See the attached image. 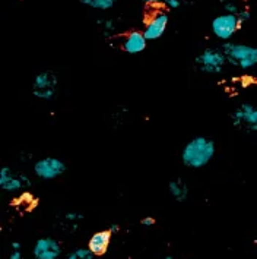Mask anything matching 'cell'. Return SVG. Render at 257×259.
Returning a JSON list of instances; mask_svg holds the SVG:
<instances>
[{"label":"cell","instance_id":"cell-1","mask_svg":"<svg viewBox=\"0 0 257 259\" xmlns=\"http://www.w3.org/2000/svg\"><path fill=\"white\" fill-rule=\"evenodd\" d=\"M217 145L208 137H194L183 147L181 161L189 168H202L215 157Z\"/></svg>","mask_w":257,"mask_h":259},{"label":"cell","instance_id":"cell-2","mask_svg":"<svg viewBox=\"0 0 257 259\" xmlns=\"http://www.w3.org/2000/svg\"><path fill=\"white\" fill-rule=\"evenodd\" d=\"M221 49L225 53L228 63L235 68L248 70L257 66V47L254 46L227 41L222 44Z\"/></svg>","mask_w":257,"mask_h":259},{"label":"cell","instance_id":"cell-3","mask_svg":"<svg viewBox=\"0 0 257 259\" xmlns=\"http://www.w3.org/2000/svg\"><path fill=\"white\" fill-rule=\"evenodd\" d=\"M194 63H196V68L203 73L219 75L225 69L228 60L225 57V53L222 52V49L209 47V49H204L202 53L196 57Z\"/></svg>","mask_w":257,"mask_h":259},{"label":"cell","instance_id":"cell-4","mask_svg":"<svg viewBox=\"0 0 257 259\" xmlns=\"http://www.w3.org/2000/svg\"><path fill=\"white\" fill-rule=\"evenodd\" d=\"M243 27L238 16L234 14H221L214 18L212 24H211V29H212V34L217 37L218 40L230 41L237 32L238 29Z\"/></svg>","mask_w":257,"mask_h":259},{"label":"cell","instance_id":"cell-5","mask_svg":"<svg viewBox=\"0 0 257 259\" xmlns=\"http://www.w3.org/2000/svg\"><path fill=\"white\" fill-rule=\"evenodd\" d=\"M57 76L53 72H41L32 83V96L42 101H52L57 94Z\"/></svg>","mask_w":257,"mask_h":259},{"label":"cell","instance_id":"cell-6","mask_svg":"<svg viewBox=\"0 0 257 259\" xmlns=\"http://www.w3.org/2000/svg\"><path fill=\"white\" fill-rule=\"evenodd\" d=\"M66 171V164L56 157H42L34 164V173L42 180H55Z\"/></svg>","mask_w":257,"mask_h":259},{"label":"cell","instance_id":"cell-7","mask_svg":"<svg viewBox=\"0 0 257 259\" xmlns=\"http://www.w3.org/2000/svg\"><path fill=\"white\" fill-rule=\"evenodd\" d=\"M231 119L235 127L257 134V106L244 103L231 114Z\"/></svg>","mask_w":257,"mask_h":259},{"label":"cell","instance_id":"cell-8","mask_svg":"<svg viewBox=\"0 0 257 259\" xmlns=\"http://www.w3.org/2000/svg\"><path fill=\"white\" fill-rule=\"evenodd\" d=\"M32 182L27 175H16L9 167H2L0 170V188L5 192L16 193L31 188Z\"/></svg>","mask_w":257,"mask_h":259},{"label":"cell","instance_id":"cell-9","mask_svg":"<svg viewBox=\"0 0 257 259\" xmlns=\"http://www.w3.org/2000/svg\"><path fill=\"white\" fill-rule=\"evenodd\" d=\"M170 22V16L165 11H157L155 14L149 18L146 25L143 28V34L148 41L160 40L165 34Z\"/></svg>","mask_w":257,"mask_h":259},{"label":"cell","instance_id":"cell-10","mask_svg":"<svg viewBox=\"0 0 257 259\" xmlns=\"http://www.w3.org/2000/svg\"><path fill=\"white\" fill-rule=\"evenodd\" d=\"M32 255L35 259H59L62 255V246L53 237H41L34 245Z\"/></svg>","mask_w":257,"mask_h":259},{"label":"cell","instance_id":"cell-11","mask_svg":"<svg viewBox=\"0 0 257 259\" xmlns=\"http://www.w3.org/2000/svg\"><path fill=\"white\" fill-rule=\"evenodd\" d=\"M148 46V40L143 34V31H130L129 34H126L124 40L122 42L123 50L129 55H139L142 53Z\"/></svg>","mask_w":257,"mask_h":259},{"label":"cell","instance_id":"cell-12","mask_svg":"<svg viewBox=\"0 0 257 259\" xmlns=\"http://www.w3.org/2000/svg\"><path fill=\"white\" fill-rule=\"evenodd\" d=\"M111 237H113V233L110 230H101V232L94 233L88 242V247L89 250L94 253L95 256H99V255H104L107 250H109L110 243H111Z\"/></svg>","mask_w":257,"mask_h":259},{"label":"cell","instance_id":"cell-13","mask_svg":"<svg viewBox=\"0 0 257 259\" xmlns=\"http://www.w3.org/2000/svg\"><path fill=\"white\" fill-rule=\"evenodd\" d=\"M168 191H170V195L178 202H184L189 196V186L181 179L171 180L168 185Z\"/></svg>","mask_w":257,"mask_h":259},{"label":"cell","instance_id":"cell-14","mask_svg":"<svg viewBox=\"0 0 257 259\" xmlns=\"http://www.w3.org/2000/svg\"><path fill=\"white\" fill-rule=\"evenodd\" d=\"M116 2L117 0H81L82 5L96 11H110L116 5Z\"/></svg>","mask_w":257,"mask_h":259},{"label":"cell","instance_id":"cell-15","mask_svg":"<svg viewBox=\"0 0 257 259\" xmlns=\"http://www.w3.org/2000/svg\"><path fill=\"white\" fill-rule=\"evenodd\" d=\"M94 256L95 255L89 250V247H79L69 253L66 259H94Z\"/></svg>","mask_w":257,"mask_h":259},{"label":"cell","instance_id":"cell-16","mask_svg":"<svg viewBox=\"0 0 257 259\" xmlns=\"http://www.w3.org/2000/svg\"><path fill=\"white\" fill-rule=\"evenodd\" d=\"M221 3H222V8H224V11L227 14L238 15L241 12V9L238 8V5L235 2H232V0H221Z\"/></svg>","mask_w":257,"mask_h":259},{"label":"cell","instance_id":"cell-17","mask_svg":"<svg viewBox=\"0 0 257 259\" xmlns=\"http://www.w3.org/2000/svg\"><path fill=\"white\" fill-rule=\"evenodd\" d=\"M99 25L102 27V32L106 35H110L116 31V24L113 19H102V21H99Z\"/></svg>","mask_w":257,"mask_h":259},{"label":"cell","instance_id":"cell-18","mask_svg":"<svg viewBox=\"0 0 257 259\" xmlns=\"http://www.w3.org/2000/svg\"><path fill=\"white\" fill-rule=\"evenodd\" d=\"M19 201H21L24 205H29V206H32V205L37 204V198H35V196H34V195H32L29 191H24V193H21Z\"/></svg>","mask_w":257,"mask_h":259},{"label":"cell","instance_id":"cell-19","mask_svg":"<svg viewBox=\"0 0 257 259\" xmlns=\"http://www.w3.org/2000/svg\"><path fill=\"white\" fill-rule=\"evenodd\" d=\"M238 16V19H240V22H241V25L245 24V22H248L250 21V18H251V14H250V11H247V9H241V12L237 15Z\"/></svg>","mask_w":257,"mask_h":259},{"label":"cell","instance_id":"cell-20","mask_svg":"<svg viewBox=\"0 0 257 259\" xmlns=\"http://www.w3.org/2000/svg\"><path fill=\"white\" fill-rule=\"evenodd\" d=\"M181 5H183V0H167L165 2V6L168 9H178Z\"/></svg>","mask_w":257,"mask_h":259},{"label":"cell","instance_id":"cell-21","mask_svg":"<svg viewBox=\"0 0 257 259\" xmlns=\"http://www.w3.org/2000/svg\"><path fill=\"white\" fill-rule=\"evenodd\" d=\"M83 219V215L82 214H78V212H68L66 215H65V220L66 221H78V220H82Z\"/></svg>","mask_w":257,"mask_h":259},{"label":"cell","instance_id":"cell-22","mask_svg":"<svg viewBox=\"0 0 257 259\" xmlns=\"http://www.w3.org/2000/svg\"><path fill=\"white\" fill-rule=\"evenodd\" d=\"M140 224H142L143 227H152V226L155 224V219H152V217H145V219H142Z\"/></svg>","mask_w":257,"mask_h":259},{"label":"cell","instance_id":"cell-23","mask_svg":"<svg viewBox=\"0 0 257 259\" xmlns=\"http://www.w3.org/2000/svg\"><path fill=\"white\" fill-rule=\"evenodd\" d=\"M139 2H142V3H146V5H165V2L167 0H139Z\"/></svg>","mask_w":257,"mask_h":259},{"label":"cell","instance_id":"cell-24","mask_svg":"<svg viewBox=\"0 0 257 259\" xmlns=\"http://www.w3.org/2000/svg\"><path fill=\"white\" fill-rule=\"evenodd\" d=\"M9 259H24L21 250H12V253L9 255Z\"/></svg>","mask_w":257,"mask_h":259},{"label":"cell","instance_id":"cell-25","mask_svg":"<svg viewBox=\"0 0 257 259\" xmlns=\"http://www.w3.org/2000/svg\"><path fill=\"white\" fill-rule=\"evenodd\" d=\"M253 78H250V76H243L241 78V83H243V87H247V85H250V83H253Z\"/></svg>","mask_w":257,"mask_h":259},{"label":"cell","instance_id":"cell-26","mask_svg":"<svg viewBox=\"0 0 257 259\" xmlns=\"http://www.w3.org/2000/svg\"><path fill=\"white\" fill-rule=\"evenodd\" d=\"M109 230H110V232H111V233H113V234H114V233H119V232H120V227H119L117 224H113V226L110 227Z\"/></svg>","mask_w":257,"mask_h":259},{"label":"cell","instance_id":"cell-27","mask_svg":"<svg viewBox=\"0 0 257 259\" xmlns=\"http://www.w3.org/2000/svg\"><path fill=\"white\" fill-rule=\"evenodd\" d=\"M12 250H21V243L19 242H14L12 243Z\"/></svg>","mask_w":257,"mask_h":259},{"label":"cell","instance_id":"cell-28","mask_svg":"<svg viewBox=\"0 0 257 259\" xmlns=\"http://www.w3.org/2000/svg\"><path fill=\"white\" fill-rule=\"evenodd\" d=\"M163 259H174V258H170V256H168V258H163Z\"/></svg>","mask_w":257,"mask_h":259}]
</instances>
